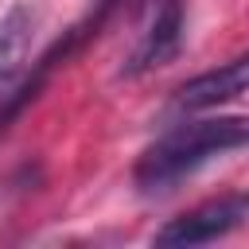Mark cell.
Instances as JSON below:
<instances>
[{
    "label": "cell",
    "instance_id": "2",
    "mask_svg": "<svg viewBox=\"0 0 249 249\" xmlns=\"http://www.w3.org/2000/svg\"><path fill=\"white\" fill-rule=\"evenodd\" d=\"M249 218V191H230V195H218L179 218H171L167 226L156 230V245H167V249H187V245H206V241H218L226 237L230 230H237L241 222Z\"/></svg>",
    "mask_w": 249,
    "mask_h": 249
},
{
    "label": "cell",
    "instance_id": "4",
    "mask_svg": "<svg viewBox=\"0 0 249 249\" xmlns=\"http://www.w3.org/2000/svg\"><path fill=\"white\" fill-rule=\"evenodd\" d=\"M249 89V51L206 70V74H195L191 82H183L171 97V109L175 113H198V109H214L222 101H233Z\"/></svg>",
    "mask_w": 249,
    "mask_h": 249
},
{
    "label": "cell",
    "instance_id": "1",
    "mask_svg": "<svg viewBox=\"0 0 249 249\" xmlns=\"http://www.w3.org/2000/svg\"><path fill=\"white\" fill-rule=\"evenodd\" d=\"M249 144V117H206V121H187L160 136L132 167V179L144 195H163L202 163H210L222 152L245 148Z\"/></svg>",
    "mask_w": 249,
    "mask_h": 249
},
{
    "label": "cell",
    "instance_id": "3",
    "mask_svg": "<svg viewBox=\"0 0 249 249\" xmlns=\"http://www.w3.org/2000/svg\"><path fill=\"white\" fill-rule=\"evenodd\" d=\"M183 47V0H156L152 4V19L140 31L132 54L121 66V78H140L148 70L167 66Z\"/></svg>",
    "mask_w": 249,
    "mask_h": 249
},
{
    "label": "cell",
    "instance_id": "5",
    "mask_svg": "<svg viewBox=\"0 0 249 249\" xmlns=\"http://www.w3.org/2000/svg\"><path fill=\"white\" fill-rule=\"evenodd\" d=\"M35 27H39V12H35V4H27V0H16V4L0 16V93H8V89L23 78Z\"/></svg>",
    "mask_w": 249,
    "mask_h": 249
}]
</instances>
